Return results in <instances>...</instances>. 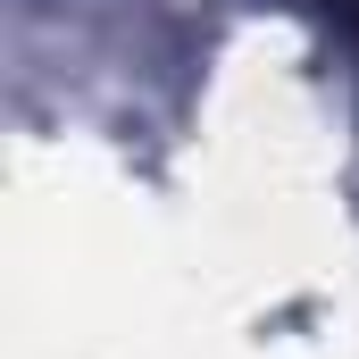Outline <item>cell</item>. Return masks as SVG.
I'll list each match as a JSON object with an SVG mask.
<instances>
[{"label":"cell","mask_w":359,"mask_h":359,"mask_svg":"<svg viewBox=\"0 0 359 359\" xmlns=\"http://www.w3.org/2000/svg\"><path fill=\"white\" fill-rule=\"evenodd\" d=\"M292 8H309V17H326V25H343L359 42V0H292Z\"/></svg>","instance_id":"cell-1"}]
</instances>
